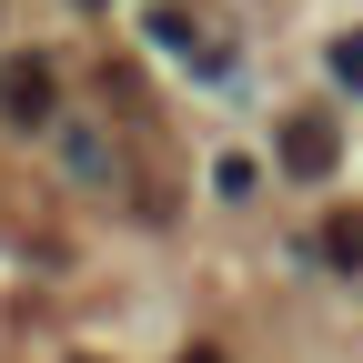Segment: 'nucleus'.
Returning <instances> with one entry per match:
<instances>
[{
	"mask_svg": "<svg viewBox=\"0 0 363 363\" xmlns=\"http://www.w3.org/2000/svg\"><path fill=\"white\" fill-rule=\"evenodd\" d=\"M323 262H343V272L363 262V212H333L323 222Z\"/></svg>",
	"mask_w": 363,
	"mask_h": 363,
	"instance_id": "7ed1b4c3",
	"label": "nucleus"
},
{
	"mask_svg": "<svg viewBox=\"0 0 363 363\" xmlns=\"http://www.w3.org/2000/svg\"><path fill=\"white\" fill-rule=\"evenodd\" d=\"M333 81H353V91H363V30H353V40H333Z\"/></svg>",
	"mask_w": 363,
	"mask_h": 363,
	"instance_id": "20e7f679",
	"label": "nucleus"
},
{
	"mask_svg": "<svg viewBox=\"0 0 363 363\" xmlns=\"http://www.w3.org/2000/svg\"><path fill=\"white\" fill-rule=\"evenodd\" d=\"M333 162H343V131H333L323 111H293V121H283V172H293V182H323Z\"/></svg>",
	"mask_w": 363,
	"mask_h": 363,
	"instance_id": "f257e3e1",
	"label": "nucleus"
},
{
	"mask_svg": "<svg viewBox=\"0 0 363 363\" xmlns=\"http://www.w3.org/2000/svg\"><path fill=\"white\" fill-rule=\"evenodd\" d=\"M182 363H222V353H182Z\"/></svg>",
	"mask_w": 363,
	"mask_h": 363,
	"instance_id": "39448f33",
	"label": "nucleus"
},
{
	"mask_svg": "<svg viewBox=\"0 0 363 363\" xmlns=\"http://www.w3.org/2000/svg\"><path fill=\"white\" fill-rule=\"evenodd\" d=\"M0 111H11L21 131H40V121L61 111V81L40 71V61H11V71H0Z\"/></svg>",
	"mask_w": 363,
	"mask_h": 363,
	"instance_id": "f03ea898",
	"label": "nucleus"
},
{
	"mask_svg": "<svg viewBox=\"0 0 363 363\" xmlns=\"http://www.w3.org/2000/svg\"><path fill=\"white\" fill-rule=\"evenodd\" d=\"M81 363H91V353H81Z\"/></svg>",
	"mask_w": 363,
	"mask_h": 363,
	"instance_id": "423d86ee",
	"label": "nucleus"
}]
</instances>
